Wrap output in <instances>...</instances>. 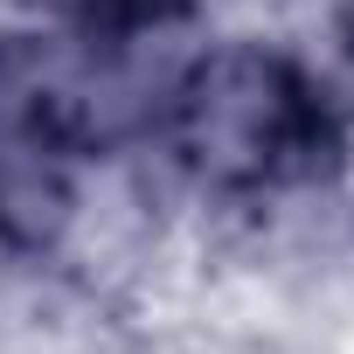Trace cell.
<instances>
[{
  "label": "cell",
  "instance_id": "1",
  "mask_svg": "<svg viewBox=\"0 0 354 354\" xmlns=\"http://www.w3.org/2000/svg\"><path fill=\"white\" fill-rule=\"evenodd\" d=\"M181 146L216 181H285L326 146V111L285 63L236 49L188 77Z\"/></svg>",
  "mask_w": 354,
  "mask_h": 354
}]
</instances>
